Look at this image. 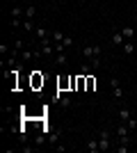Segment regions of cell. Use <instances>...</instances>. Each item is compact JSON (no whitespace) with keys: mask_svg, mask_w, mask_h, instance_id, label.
<instances>
[{"mask_svg":"<svg viewBox=\"0 0 137 153\" xmlns=\"http://www.w3.org/2000/svg\"><path fill=\"white\" fill-rule=\"evenodd\" d=\"M89 64H91V69H98V66H101V55H98V57H91Z\"/></svg>","mask_w":137,"mask_h":153,"instance_id":"cell-18","label":"cell"},{"mask_svg":"<svg viewBox=\"0 0 137 153\" xmlns=\"http://www.w3.org/2000/svg\"><path fill=\"white\" fill-rule=\"evenodd\" d=\"M121 48H124V53H126V55H133V53H135V44H133V41H126V44L121 46Z\"/></svg>","mask_w":137,"mask_h":153,"instance_id":"cell-13","label":"cell"},{"mask_svg":"<svg viewBox=\"0 0 137 153\" xmlns=\"http://www.w3.org/2000/svg\"><path fill=\"white\" fill-rule=\"evenodd\" d=\"M133 23H135V27H137V14H135V16H133Z\"/></svg>","mask_w":137,"mask_h":153,"instance_id":"cell-24","label":"cell"},{"mask_svg":"<svg viewBox=\"0 0 137 153\" xmlns=\"http://www.w3.org/2000/svg\"><path fill=\"white\" fill-rule=\"evenodd\" d=\"M112 44H114V46H124V44H126V37L121 34V30L112 34Z\"/></svg>","mask_w":137,"mask_h":153,"instance_id":"cell-8","label":"cell"},{"mask_svg":"<svg viewBox=\"0 0 137 153\" xmlns=\"http://www.w3.org/2000/svg\"><path fill=\"white\" fill-rule=\"evenodd\" d=\"M126 123H128V128H130V130H135V128H137V119H135V117H130Z\"/></svg>","mask_w":137,"mask_h":153,"instance_id":"cell-20","label":"cell"},{"mask_svg":"<svg viewBox=\"0 0 137 153\" xmlns=\"http://www.w3.org/2000/svg\"><path fill=\"white\" fill-rule=\"evenodd\" d=\"M110 87H112V96H114V98H121V96H124V89H121L119 78H110Z\"/></svg>","mask_w":137,"mask_h":153,"instance_id":"cell-4","label":"cell"},{"mask_svg":"<svg viewBox=\"0 0 137 153\" xmlns=\"http://www.w3.org/2000/svg\"><path fill=\"white\" fill-rule=\"evenodd\" d=\"M23 30H25V32H34V25H32V21H23Z\"/></svg>","mask_w":137,"mask_h":153,"instance_id":"cell-16","label":"cell"},{"mask_svg":"<svg viewBox=\"0 0 137 153\" xmlns=\"http://www.w3.org/2000/svg\"><path fill=\"white\" fill-rule=\"evenodd\" d=\"M37 53H30V51H23V62H30V59L34 57Z\"/></svg>","mask_w":137,"mask_h":153,"instance_id":"cell-19","label":"cell"},{"mask_svg":"<svg viewBox=\"0 0 137 153\" xmlns=\"http://www.w3.org/2000/svg\"><path fill=\"white\" fill-rule=\"evenodd\" d=\"M62 39H64V32H59V30L50 32V41L53 44H62Z\"/></svg>","mask_w":137,"mask_h":153,"instance_id":"cell-11","label":"cell"},{"mask_svg":"<svg viewBox=\"0 0 137 153\" xmlns=\"http://www.w3.org/2000/svg\"><path fill=\"white\" fill-rule=\"evenodd\" d=\"M85 146H87V151H89V153H96V151H101V146H98V140H96V137L87 140V144H85Z\"/></svg>","mask_w":137,"mask_h":153,"instance_id":"cell-6","label":"cell"},{"mask_svg":"<svg viewBox=\"0 0 137 153\" xmlns=\"http://www.w3.org/2000/svg\"><path fill=\"white\" fill-rule=\"evenodd\" d=\"M101 53H103V46H85V48H82V57L85 59H91V57H98V55H101Z\"/></svg>","mask_w":137,"mask_h":153,"instance_id":"cell-2","label":"cell"},{"mask_svg":"<svg viewBox=\"0 0 137 153\" xmlns=\"http://www.w3.org/2000/svg\"><path fill=\"white\" fill-rule=\"evenodd\" d=\"M53 53H55V46H53V44H41L39 55H53Z\"/></svg>","mask_w":137,"mask_h":153,"instance_id":"cell-10","label":"cell"},{"mask_svg":"<svg viewBox=\"0 0 137 153\" xmlns=\"http://www.w3.org/2000/svg\"><path fill=\"white\" fill-rule=\"evenodd\" d=\"M117 153H128V144H119V146H117Z\"/></svg>","mask_w":137,"mask_h":153,"instance_id":"cell-22","label":"cell"},{"mask_svg":"<svg viewBox=\"0 0 137 153\" xmlns=\"http://www.w3.org/2000/svg\"><path fill=\"white\" fill-rule=\"evenodd\" d=\"M57 103H59V108H71L73 101H71V96H57Z\"/></svg>","mask_w":137,"mask_h":153,"instance_id":"cell-7","label":"cell"},{"mask_svg":"<svg viewBox=\"0 0 137 153\" xmlns=\"http://www.w3.org/2000/svg\"><path fill=\"white\" fill-rule=\"evenodd\" d=\"M98 146H101V151H110L112 149V133L107 128L98 130Z\"/></svg>","mask_w":137,"mask_h":153,"instance_id":"cell-1","label":"cell"},{"mask_svg":"<svg viewBox=\"0 0 137 153\" xmlns=\"http://www.w3.org/2000/svg\"><path fill=\"white\" fill-rule=\"evenodd\" d=\"M130 117H133V112H130V110H128V108H126V105H124V108H119V119H121V121H128V119H130Z\"/></svg>","mask_w":137,"mask_h":153,"instance_id":"cell-9","label":"cell"},{"mask_svg":"<svg viewBox=\"0 0 137 153\" xmlns=\"http://www.w3.org/2000/svg\"><path fill=\"white\" fill-rule=\"evenodd\" d=\"M121 34L126 37V41H130V39L135 37V25H124L121 27Z\"/></svg>","mask_w":137,"mask_h":153,"instance_id":"cell-5","label":"cell"},{"mask_svg":"<svg viewBox=\"0 0 137 153\" xmlns=\"http://www.w3.org/2000/svg\"><path fill=\"white\" fill-rule=\"evenodd\" d=\"M37 146H30V144H23V153H34Z\"/></svg>","mask_w":137,"mask_h":153,"instance_id":"cell-21","label":"cell"},{"mask_svg":"<svg viewBox=\"0 0 137 153\" xmlns=\"http://www.w3.org/2000/svg\"><path fill=\"white\" fill-rule=\"evenodd\" d=\"M53 2H55V0H53Z\"/></svg>","mask_w":137,"mask_h":153,"instance_id":"cell-25","label":"cell"},{"mask_svg":"<svg viewBox=\"0 0 137 153\" xmlns=\"http://www.w3.org/2000/svg\"><path fill=\"white\" fill-rule=\"evenodd\" d=\"M32 85H34V87H39V85H44V76H39V73L34 71V76H32Z\"/></svg>","mask_w":137,"mask_h":153,"instance_id":"cell-15","label":"cell"},{"mask_svg":"<svg viewBox=\"0 0 137 153\" xmlns=\"http://www.w3.org/2000/svg\"><path fill=\"white\" fill-rule=\"evenodd\" d=\"M55 62L64 66V64H66V53H57V57H55Z\"/></svg>","mask_w":137,"mask_h":153,"instance_id":"cell-17","label":"cell"},{"mask_svg":"<svg viewBox=\"0 0 137 153\" xmlns=\"http://www.w3.org/2000/svg\"><path fill=\"white\" fill-rule=\"evenodd\" d=\"M21 16H25V9L21 5H14L12 7V25L16 27V25H21Z\"/></svg>","mask_w":137,"mask_h":153,"instance_id":"cell-3","label":"cell"},{"mask_svg":"<svg viewBox=\"0 0 137 153\" xmlns=\"http://www.w3.org/2000/svg\"><path fill=\"white\" fill-rule=\"evenodd\" d=\"M62 46H64L66 51H69V48L73 46V37H71V34H64V39H62Z\"/></svg>","mask_w":137,"mask_h":153,"instance_id":"cell-14","label":"cell"},{"mask_svg":"<svg viewBox=\"0 0 137 153\" xmlns=\"http://www.w3.org/2000/svg\"><path fill=\"white\" fill-rule=\"evenodd\" d=\"M0 55H9V48L5 44H0Z\"/></svg>","mask_w":137,"mask_h":153,"instance_id":"cell-23","label":"cell"},{"mask_svg":"<svg viewBox=\"0 0 137 153\" xmlns=\"http://www.w3.org/2000/svg\"><path fill=\"white\" fill-rule=\"evenodd\" d=\"M34 14H37V7H34V5H27V7H25V19H27V21H32V19H34Z\"/></svg>","mask_w":137,"mask_h":153,"instance_id":"cell-12","label":"cell"}]
</instances>
